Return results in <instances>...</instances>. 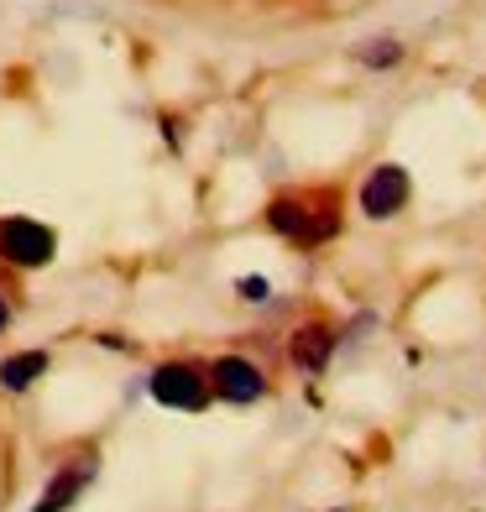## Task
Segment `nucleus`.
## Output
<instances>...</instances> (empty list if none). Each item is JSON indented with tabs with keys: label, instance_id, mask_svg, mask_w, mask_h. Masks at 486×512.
Returning <instances> with one entry per match:
<instances>
[{
	"label": "nucleus",
	"instance_id": "nucleus-1",
	"mask_svg": "<svg viewBox=\"0 0 486 512\" xmlns=\"http://www.w3.org/2000/svg\"><path fill=\"white\" fill-rule=\"evenodd\" d=\"M58 236L37 220H0V256L11 267H48Z\"/></svg>",
	"mask_w": 486,
	"mask_h": 512
},
{
	"label": "nucleus",
	"instance_id": "nucleus-2",
	"mask_svg": "<svg viewBox=\"0 0 486 512\" xmlns=\"http://www.w3.org/2000/svg\"><path fill=\"white\" fill-rule=\"evenodd\" d=\"M152 398L162 403V408H183V413H199L204 403H210V382H204L199 377V371L194 366H157L152 371Z\"/></svg>",
	"mask_w": 486,
	"mask_h": 512
},
{
	"label": "nucleus",
	"instance_id": "nucleus-3",
	"mask_svg": "<svg viewBox=\"0 0 486 512\" xmlns=\"http://www.w3.org/2000/svg\"><path fill=\"white\" fill-rule=\"evenodd\" d=\"M403 204H408V173H403V168H392V162H387V168H377L372 178L361 183V209H366L372 220L398 215Z\"/></svg>",
	"mask_w": 486,
	"mask_h": 512
},
{
	"label": "nucleus",
	"instance_id": "nucleus-4",
	"mask_svg": "<svg viewBox=\"0 0 486 512\" xmlns=\"http://www.w3.org/2000/svg\"><path fill=\"white\" fill-rule=\"evenodd\" d=\"M267 220H272V230L277 236H293V241H304V246H314V241H324V236H335V215H309L304 204H293V199H277L272 209H267Z\"/></svg>",
	"mask_w": 486,
	"mask_h": 512
},
{
	"label": "nucleus",
	"instance_id": "nucleus-5",
	"mask_svg": "<svg viewBox=\"0 0 486 512\" xmlns=\"http://www.w3.org/2000/svg\"><path fill=\"white\" fill-rule=\"evenodd\" d=\"M215 392L220 398H230V403H257L262 392H267V382H262V371L251 366V361H241V356H225V361H215Z\"/></svg>",
	"mask_w": 486,
	"mask_h": 512
},
{
	"label": "nucleus",
	"instance_id": "nucleus-6",
	"mask_svg": "<svg viewBox=\"0 0 486 512\" xmlns=\"http://www.w3.org/2000/svg\"><path fill=\"white\" fill-rule=\"evenodd\" d=\"M84 486H89V471H79V465H68V471H58L53 481H48V492L37 497V507L32 512H68L79 497H84Z\"/></svg>",
	"mask_w": 486,
	"mask_h": 512
},
{
	"label": "nucleus",
	"instance_id": "nucleus-7",
	"mask_svg": "<svg viewBox=\"0 0 486 512\" xmlns=\"http://www.w3.org/2000/svg\"><path fill=\"white\" fill-rule=\"evenodd\" d=\"M330 351H335V330H324V324H309V330L293 335V361L304 371H324Z\"/></svg>",
	"mask_w": 486,
	"mask_h": 512
},
{
	"label": "nucleus",
	"instance_id": "nucleus-8",
	"mask_svg": "<svg viewBox=\"0 0 486 512\" xmlns=\"http://www.w3.org/2000/svg\"><path fill=\"white\" fill-rule=\"evenodd\" d=\"M42 371H48V356H42V351H21L11 361H0V387H6V392H27Z\"/></svg>",
	"mask_w": 486,
	"mask_h": 512
},
{
	"label": "nucleus",
	"instance_id": "nucleus-9",
	"mask_svg": "<svg viewBox=\"0 0 486 512\" xmlns=\"http://www.w3.org/2000/svg\"><path fill=\"white\" fill-rule=\"evenodd\" d=\"M361 63H372V68L398 63V42H382V48H361Z\"/></svg>",
	"mask_w": 486,
	"mask_h": 512
},
{
	"label": "nucleus",
	"instance_id": "nucleus-10",
	"mask_svg": "<svg viewBox=\"0 0 486 512\" xmlns=\"http://www.w3.org/2000/svg\"><path fill=\"white\" fill-rule=\"evenodd\" d=\"M241 298L262 304V298H267V277H241Z\"/></svg>",
	"mask_w": 486,
	"mask_h": 512
},
{
	"label": "nucleus",
	"instance_id": "nucleus-11",
	"mask_svg": "<svg viewBox=\"0 0 486 512\" xmlns=\"http://www.w3.org/2000/svg\"><path fill=\"white\" fill-rule=\"evenodd\" d=\"M6 324H11V309H6V298H0V330H6Z\"/></svg>",
	"mask_w": 486,
	"mask_h": 512
}]
</instances>
